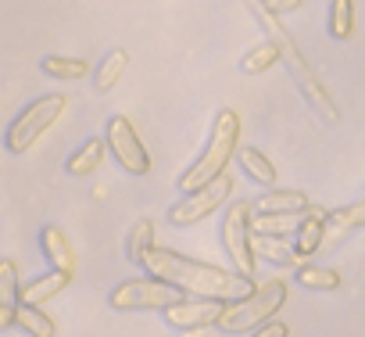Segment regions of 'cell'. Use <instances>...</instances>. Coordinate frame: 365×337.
I'll list each match as a JSON object with an SVG mask.
<instances>
[{
  "label": "cell",
  "mask_w": 365,
  "mask_h": 337,
  "mask_svg": "<svg viewBox=\"0 0 365 337\" xmlns=\"http://www.w3.org/2000/svg\"><path fill=\"white\" fill-rule=\"evenodd\" d=\"M143 273L179 287L182 294L190 298H219V301H237V298H247L251 291H258L255 276L240 273V269H226V266H212V262H197V258H187L172 248H150L143 255Z\"/></svg>",
  "instance_id": "obj_1"
},
{
  "label": "cell",
  "mask_w": 365,
  "mask_h": 337,
  "mask_svg": "<svg viewBox=\"0 0 365 337\" xmlns=\"http://www.w3.org/2000/svg\"><path fill=\"white\" fill-rule=\"evenodd\" d=\"M237 147H240V115H237L233 108H222V111L215 115V126H212V133H208V144H205L201 158L179 176V191L190 194V191H201V187H208L212 180L226 176L230 158L237 154Z\"/></svg>",
  "instance_id": "obj_2"
},
{
  "label": "cell",
  "mask_w": 365,
  "mask_h": 337,
  "mask_svg": "<svg viewBox=\"0 0 365 337\" xmlns=\"http://www.w3.org/2000/svg\"><path fill=\"white\" fill-rule=\"evenodd\" d=\"M247 4H251V15L269 29V36L279 44V54H283V61H287V69H290V76H294V83L301 86V94H304V101L326 119V122H336V104H333V97L326 94V86H322V79L315 76V69L304 61V54L297 51V44L290 40V33L279 26V19L276 15H269L265 11V0H262V4H258V0H247Z\"/></svg>",
  "instance_id": "obj_3"
},
{
  "label": "cell",
  "mask_w": 365,
  "mask_h": 337,
  "mask_svg": "<svg viewBox=\"0 0 365 337\" xmlns=\"http://www.w3.org/2000/svg\"><path fill=\"white\" fill-rule=\"evenodd\" d=\"M283 305H287V283L283 280H269V283H258V291H251L247 298L226 301V308H222L215 326L222 333H247V330H258L269 319H276V312Z\"/></svg>",
  "instance_id": "obj_4"
},
{
  "label": "cell",
  "mask_w": 365,
  "mask_h": 337,
  "mask_svg": "<svg viewBox=\"0 0 365 337\" xmlns=\"http://www.w3.org/2000/svg\"><path fill=\"white\" fill-rule=\"evenodd\" d=\"M65 108H68V97H65V94H47V97L33 101L29 108H22V111L15 115V122L8 126V136H4L8 151H11V154H26V151L61 119Z\"/></svg>",
  "instance_id": "obj_5"
},
{
  "label": "cell",
  "mask_w": 365,
  "mask_h": 337,
  "mask_svg": "<svg viewBox=\"0 0 365 337\" xmlns=\"http://www.w3.org/2000/svg\"><path fill=\"white\" fill-rule=\"evenodd\" d=\"M182 298L179 287L158 280V276H136V280H122L111 294H108V305L115 312H165L168 305H175Z\"/></svg>",
  "instance_id": "obj_6"
},
{
  "label": "cell",
  "mask_w": 365,
  "mask_h": 337,
  "mask_svg": "<svg viewBox=\"0 0 365 337\" xmlns=\"http://www.w3.org/2000/svg\"><path fill=\"white\" fill-rule=\"evenodd\" d=\"M255 201H233L222 216V248L230 255V266L255 276L258 255H255Z\"/></svg>",
  "instance_id": "obj_7"
},
{
  "label": "cell",
  "mask_w": 365,
  "mask_h": 337,
  "mask_svg": "<svg viewBox=\"0 0 365 337\" xmlns=\"http://www.w3.org/2000/svg\"><path fill=\"white\" fill-rule=\"evenodd\" d=\"M104 140H108V151L115 154V161L122 165V173H129V176H147L150 173V154H147L140 133L133 129V122L125 115L108 119Z\"/></svg>",
  "instance_id": "obj_8"
},
{
  "label": "cell",
  "mask_w": 365,
  "mask_h": 337,
  "mask_svg": "<svg viewBox=\"0 0 365 337\" xmlns=\"http://www.w3.org/2000/svg\"><path fill=\"white\" fill-rule=\"evenodd\" d=\"M230 194H233V180H230V176H219V180H212V183L201 187V191L182 194V198L168 208V223H172V226H194V223L208 219L215 208H222V205L230 201Z\"/></svg>",
  "instance_id": "obj_9"
},
{
  "label": "cell",
  "mask_w": 365,
  "mask_h": 337,
  "mask_svg": "<svg viewBox=\"0 0 365 337\" xmlns=\"http://www.w3.org/2000/svg\"><path fill=\"white\" fill-rule=\"evenodd\" d=\"M222 308H226V301H219V298H179L161 316H165V323L172 330L187 333V330H208V326H215L219 316H222Z\"/></svg>",
  "instance_id": "obj_10"
},
{
  "label": "cell",
  "mask_w": 365,
  "mask_h": 337,
  "mask_svg": "<svg viewBox=\"0 0 365 337\" xmlns=\"http://www.w3.org/2000/svg\"><path fill=\"white\" fill-rule=\"evenodd\" d=\"M329 212L326 208H308L304 212V223L297 226V233H294V248H297V255L301 258H308V255H315L319 248H322V237L329 233Z\"/></svg>",
  "instance_id": "obj_11"
},
{
  "label": "cell",
  "mask_w": 365,
  "mask_h": 337,
  "mask_svg": "<svg viewBox=\"0 0 365 337\" xmlns=\"http://www.w3.org/2000/svg\"><path fill=\"white\" fill-rule=\"evenodd\" d=\"M68 283H72V273H65V269H51V273H43V276H36V280H29V283H22V301L26 305H47V301H54L58 294H65L68 291Z\"/></svg>",
  "instance_id": "obj_12"
},
{
  "label": "cell",
  "mask_w": 365,
  "mask_h": 337,
  "mask_svg": "<svg viewBox=\"0 0 365 337\" xmlns=\"http://www.w3.org/2000/svg\"><path fill=\"white\" fill-rule=\"evenodd\" d=\"M40 251H43V258H47L51 269H65V273L76 276V251H72L68 237L58 226H43L40 230Z\"/></svg>",
  "instance_id": "obj_13"
},
{
  "label": "cell",
  "mask_w": 365,
  "mask_h": 337,
  "mask_svg": "<svg viewBox=\"0 0 365 337\" xmlns=\"http://www.w3.org/2000/svg\"><path fill=\"white\" fill-rule=\"evenodd\" d=\"M104 151H108V140L90 136L83 147H76V151L68 154V161H65V173H68V176H76V180L93 176L97 168H101V161H104Z\"/></svg>",
  "instance_id": "obj_14"
},
{
  "label": "cell",
  "mask_w": 365,
  "mask_h": 337,
  "mask_svg": "<svg viewBox=\"0 0 365 337\" xmlns=\"http://www.w3.org/2000/svg\"><path fill=\"white\" fill-rule=\"evenodd\" d=\"M255 255L269 266H304L294 241L287 244V237H272V233H255Z\"/></svg>",
  "instance_id": "obj_15"
},
{
  "label": "cell",
  "mask_w": 365,
  "mask_h": 337,
  "mask_svg": "<svg viewBox=\"0 0 365 337\" xmlns=\"http://www.w3.org/2000/svg\"><path fill=\"white\" fill-rule=\"evenodd\" d=\"M301 223H304V212H255L251 219L255 233H272V237H294Z\"/></svg>",
  "instance_id": "obj_16"
},
{
  "label": "cell",
  "mask_w": 365,
  "mask_h": 337,
  "mask_svg": "<svg viewBox=\"0 0 365 337\" xmlns=\"http://www.w3.org/2000/svg\"><path fill=\"white\" fill-rule=\"evenodd\" d=\"M237 161L247 173V180H255L258 187H272L276 183V165L265 158V151L258 147H237Z\"/></svg>",
  "instance_id": "obj_17"
},
{
  "label": "cell",
  "mask_w": 365,
  "mask_h": 337,
  "mask_svg": "<svg viewBox=\"0 0 365 337\" xmlns=\"http://www.w3.org/2000/svg\"><path fill=\"white\" fill-rule=\"evenodd\" d=\"M312 201L301 191H269L255 201V212H308Z\"/></svg>",
  "instance_id": "obj_18"
},
{
  "label": "cell",
  "mask_w": 365,
  "mask_h": 337,
  "mask_svg": "<svg viewBox=\"0 0 365 337\" xmlns=\"http://www.w3.org/2000/svg\"><path fill=\"white\" fill-rule=\"evenodd\" d=\"M40 69H43L47 76H54V79H65V83L86 79V72H90V65H86L83 58H68V54H47V58L40 61Z\"/></svg>",
  "instance_id": "obj_19"
},
{
  "label": "cell",
  "mask_w": 365,
  "mask_h": 337,
  "mask_svg": "<svg viewBox=\"0 0 365 337\" xmlns=\"http://www.w3.org/2000/svg\"><path fill=\"white\" fill-rule=\"evenodd\" d=\"M125 65H129V54H125V51H111V54H104V61L93 69V90H97V94H108V90L122 79Z\"/></svg>",
  "instance_id": "obj_20"
},
{
  "label": "cell",
  "mask_w": 365,
  "mask_h": 337,
  "mask_svg": "<svg viewBox=\"0 0 365 337\" xmlns=\"http://www.w3.org/2000/svg\"><path fill=\"white\" fill-rule=\"evenodd\" d=\"M19 330H26L29 337H58V323L40 308V305H19Z\"/></svg>",
  "instance_id": "obj_21"
},
{
  "label": "cell",
  "mask_w": 365,
  "mask_h": 337,
  "mask_svg": "<svg viewBox=\"0 0 365 337\" xmlns=\"http://www.w3.org/2000/svg\"><path fill=\"white\" fill-rule=\"evenodd\" d=\"M154 248V223L150 219H136L129 226V237H125V255L129 262H143V255Z\"/></svg>",
  "instance_id": "obj_22"
},
{
  "label": "cell",
  "mask_w": 365,
  "mask_h": 337,
  "mask_svg": "<svg viewBox=\"0 0 365 337\" xmlns=\"http://www.w3.org/2000/svg\"><path fill=\"white\" fill-rule=\"evenodd\" d=\"M279 44L276 40H265V44H258L255 51H247L244 54V61H240V69L247 72V76H258V72H265V69H272V65H279Z\"/></svg>",
  "instance_id": "obj_23"
},
{
  "label": "cell",
  "mask_w": 365,
  "mask_h": 337,
  "mask_svg": "<svg viewBox=\"0 0 365 337\" xmlns=\"http://www.w3.org/2000/svg\"><path fill=\"white\" fill-rule=\"evenodd\" d=\"M297 283L308 291H336L340 287V273L326 269V266H297Z\"/></svg>",
  "instance_id": "obj_24"
},
{
  "label": "cell",
  "mask_w": 365,
  "mask_h": 337,
  "mask_svg": "<svg viewBox=\"0 0 365 337\" xmlns=\"http://www.w3.org/2000/svg\"><path fill=\"white\" fill-rule=\"evenodd\" d=\"M0 305H22V283H19V266L11 258H0Z\"/></svg>",
  "instance_id": "obj_25"
},
{
  "label": "cell",
  "mask_w": 365,
  "mask_h": 337,
  "mask_svg": "<svg viewBox=\"0 0 365 337\" xmlns=\"http://www.w3.org/2000/svg\"><path fill=\"white\" fill-rule=\"evenodd\" d=\"M354 33V4L351 0H333L329 4V36L347 40Z\"/></svg>",
  "instance_id": "obj_26"
},
{
  "label": "cell",
  "mask_w": 365,
  "mask_h": 337,
  "mask_svg": "<svg viewBox=\"0 0 365 337\" xmlns=\"http://www.w3.org/2000/svg\"><path fill=\"white\" fill-rule=\"evenodd\" d=\"M326 226H329V230H361V226H365V198H361V201H354V205L333 208Z\"/></svg>",
  "instance_id": "obj_27"
},
{
  "label": "cell",
  "mask_w": 365,
  "mask_h": 337,
  "mask_svg": "<svg viewBox=\"0 0 365 337\" xmlns=\"http://www.w3.org/2000/svg\"><path fill=\"white\" fill-rule=\"evenodd\" d=\"M297 8H301V0H265V11L276 15V19H283V15H290Z\"/></svg>",
  "instance_id": "obj_28"
},
{
  "label": "cell",
  "mask_w": 365,
  "mask_h": 337,
  "mask_svg": "<svg viewBox=\"0 0 365 337\" xmlns=\"http://www.w3.org/2000/svg\"><path fill=\"white\" fill-rule=\"evenodd\" d=\"M287 333H290V326H287V323H272V319H269V323H265V326H258L251 337H287Z\"/></svg>",
  "instance_id": "obj_29"
},
{
  "label": "cell",
  "mask_w": 365,
  "mask_h": 337,
  "mask_svg": "<svg viewBox=\"0 0 365 337\" xmlns=\"http://www.w3.org/2000/svg\"><path fill=\"white\" fill-rule=\"evenodd\" d=\"M11 326H19V308L0 305V330H11Z\"/></svg>",
  "instance_id": "obj_30"
}]
</instances>
